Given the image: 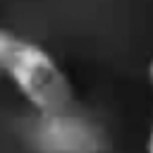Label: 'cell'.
<instances>
[{
	"instance_id": "1",
	"label": "cell",
	"mask_w": 153,
	"mask_h": 153,
	"mask_svg": "<svg viewBox=\"0 0 153 153\" xmlns=\"http://www.w3.org/2000/svg\"><path fill=\"white\" fill-rule=\"evenodd\" d=\"M5 74L41 115L67 112L72 103V84L45 48L31 41H19Z\"/></svg>"
},
{
	"instance_id": "2",
	"label": "cell",
	"mask_w": 153,
	"mask_h": 153,
	"mask_svg": "<svg viewBox=\"0 0 153 153\" xmlns=\"http://www.w3.org/2000/svg\"><path fill=\"white\" fill-rule=\"evenodd\" d=\"M38 143L45 153H96L100 148V139L91 124L65 112L43 115Z\"/></svg>"
},
{
	"instance_id": "3",
	"label": "cell",
	"mask_w": 153,
	"mask_h": 153,
	"mask_svg": "<svg viewBox=\"0 0 153 153\" xmlns=\"http://www.w3.org/2000/svg\"><path fill=\"white\" fill-rule=\"evenodd\" d=\"M19 41H22L19 36H14V33L0 29V72L7 69V65H10V60H12V55H14L17 45H19Z\"/></svg>"
},
{
	"instance_id": "4",
	"label": "cell",
	"mask_w": 153,
	"mask_h": 153,
	"mask_svg": "<svg viewBox=\"0 0 153 153\" xmlns=\"http://www.w3.org/2000/svg\"><path fill=\"white\" fill-rule=\"evenodd\" d=\"M146 153H153V124H151V131H148V141H146Z\"/></svg>"
},
{
	"instance_id": "5",
	"label": "cell",
	"mask_w": 153,
	"mask_h": 153,
	"mask_svg": "<svg viewBox=\"0 0 153 153\" xmlns=\"http://www.w3.org/2000/svg\"><path fill=\"white\" fill-rule=\"evenodd\" d=\"M148 79H151V84H153V57H151V62H148Z\"/></svg>"
}]
</instances>
